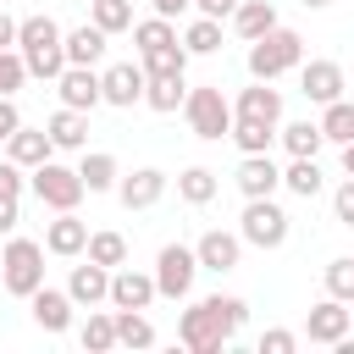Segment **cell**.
Listing matches in <instances>:
<instances>
[{
  "label": "cell",
  "instance_id": "6da1fadb",
  "mask_svg": "<svg viewBox=\"0 0 354 354\" xmlns=\"http://www.w3.org/2000/svg\"><path fill=\"white\" fill-rule=\"evenodd\" d=\"M249 321V304L238 293H205L177 315V343L188 354H221Z\"/></svg>",
  "mask_w": 354,
  "mask_h": 354
},
{
  "label": "cell",
  "instance_id": "7a4b0ae2",
  "mask_svg": "<svg viewBox=\"0 0 354 354\" xmlns=\"http://www.w3.org/2000/svg\"><path fill=\"white\" fill-rule=\"evenodd\" d=\"M17 50H22V61H28V72L39 77V83H55L72 61H66V28L55 22V17H22V28H17Z\"/></svg>",
  "mask_w": 354,
  "mask_h": 354
},
{
  "label": "cell",
  "instance_id": "3957f363",
  "mask_svg": "<svg viewBox=\"0 0 354 354\" xmlns=\"http://www.w3.org/2000/svg\"><path fill=\"white\" fill-rule=\"evenodd\" d=\"M44 243L39 238H6V249H0V288L11 293V299H33L39 288H44Z\"/></svg>",
  "mask_w": 354,
  "mask_h": 354
},
{
  "label": "cell",
  "instance_id": "277c9868",
  "mask_svg": "<svg viewBox=\"0 0 354 354\" xmlns=\"http://www.w3.org/2000/svg\"><path fill=\"white\" fill-rule=\"evenodd\" d=\"M243 61H249V77L277 83L282 72H299V66H304V39H299L293 28H282V22H277L266 39H254V44H249V55H243Z\"/></svg>",
  "mask_w": 354,
  "mask_h": 354
},
{
  "label": "cell",
  "instance_id": "5b68a950",
  "mask_svg": "<svg viewBox=\"0 0 354 354\" xmlns=\"http://www.w3.org/2000/svg\"><path fill=\"white\" fill-rule=\"evenodd\" d=\"M183 116H188V133L205 138V144L232 138V100L221 94V83H199V88H188Z\"/></svg>",
  "mask_w": 354,
  "mask_h": 354
},
{
  "label": "cell",
  "instance_id": "8992f818",
  "mask_svg": "<svg viewBox=\"0 0 354 354\" xmlns=\"http://www.w3.org/2000/svg\"><path fill=\"white\" fill-rule=\"evenodd\" d=\"M28 188H33V199L44 205V210H77L83 205V177H77V166H61L55 155L44 160V166H33L28 171Z\"/></svg>",
  "mask_w": 354,
  "mask_h": 354
},
{
  "label": "cell",
  "instance_id": "52a82bcc",
  "mask_svg": "<svg viewBox=\"0 0 354 354\" xmlns=\"http://www.w3.org/2000/svg\"><path fill=\"white\" fill-rule=\"evenodd\" d=\"M238 232H243V243H249V249H282V243H288V232H293V216L277 205V194H271V199H243Z\"/></svg>",
  "mask_w": 354,
  "mask_h": 354
},
{
  "label": "cell",
  "instance_id": "ba28073f",
  "mask_svg": "<svg viewBox=\"0 0 354 354\" xmlns=\"http://www.w3.org/2000/svg\"><path fill=\"white\" fill-rule=\"evenodd\" d=\"M194 282H199V254H194V243H166V249L155 254V288H160V299H171V304L194 299Z\"/></svg>",
  "mask_w": 354,
  "mask_h": 354
},
{
  "label": "cell",
  "instance_id": "9c48e42d",
  "mask_svg": "<svg viewBox=\"0 0 354 354\" xmlns=\"http://www.w3.org/2000/svg\"><path fill=\"white\" fill-rule=\"evenodd\" d=\"M100 88H105V105H116V111H133V105H144L149 72H144L138 61H111V66L100 72Z\"/></svg>",
  "mask_w": 354,
  "mask_h": 354
},
{
  "label": "cell",
  "instance_id": "30bf717a",
  "mask_svg": "<svg viewBox=\"0 0 354 354\" xmlns=\"http://www.w3.org/2000/svg\"><path fill=\"white\" fill-rule=\"evenodd\" d=\"M348 326H354V310L343 304V299H321V304H310V315H304V337L310 343H321V348H337L343 337H348Z\"/></svg>",
  "mask_w": 354,
  "mask_h": 354
},
{
  "label": "cell",
  "instance_id": "8fae6325",
  "mask_svg": "<svg viewBox=\"0 0 354 354\" xmlns=\"http://www.w3.org/2000/svg\"><path fill=\"white\" fill-rule=\"evenodd\" d=\"M194 254H199V271H216V277H227V271H238V260H243V232L210 227V232H199Z\"/></svg>",
  "mask_w": 354,
  "mask_h": 354
},
{
  "label": "cell",
  "instance_id": "7c38bea8",
  "mask_svg": "<svg viewBox=\"0 0 354 354\" xmlns=\"http://www.w3.org/2000/svg\"><path fill=\"white\" fill-rule=\"evenodd\" d=\"M155 299H160L155 271H138V266H116L111 271V310H149Z\"/></svg>",
  "mask_w": 354,
  "mask_h": 354
},
{
  "label": "cell",
  "instance_id": "4fadbf2b",
  "mask_svg": "<svg viewBox=\"0 0 354 354\" xmlns=\"http://www.w3.org/2000/svg\"><path fill=\"white\" fill-rule=\"evenodd\" d=\"M343 88H348L343 61H304L299 66V94L310 105H332V100H343Z\"/></svg>",
  "mask_w": 354,
  "mask_h": 354
},
{
  "label": "cell",
  "instance_id": "5bb4252c",
  "mask_svg": "<svg viewBox=\"0 0 354 354\" xmlns=\"http://www.w3.org/2000/svg\"><path fill=\"white\" fill-rule=\"evenodd\" d=\"M166 171L160 166H138V171H122V183H116V199L127 205V210H155L160 199H166Z\"/></svg>",
  "mask_w": 354,
  "mask_h": 354
},
{
  "label": "cell",
  "instance_id": "9a60e30c",
  "mask_svg": "<svg viewBox=\"0 0 354 354\" xmlns=\"http://www.w3.org/2000/svg\"><path fill=\"white\" fill-rule=\"evenodd\" d=\"M28 310H33V326L39 332H50V337H61V332H72V310H77V299L66 293V288H39L33 299H28Z\"/></svg>",
  "mask_w": 354,
  "mask_h": 354
},
{
  "label": "cell",
  "instance_id": "2e32d148",
  "mask_svg": "<svg viewBox=\"0 0 354 354\" xmlns=\"http://www.w3.org/2000/svg\"><path fill=\"white\" fill-rule=\"evenodd\" d=\"M232 183H238L243 199H271V194L282 188V166L271 160V149H266V155H243L238 171H232Z\"/></svg>",
  "mask_w": 354,
  "mask_h": 354
},
{
  "label": "cell",
  "instance_id": "e0dca14e",
  "mask_svg": "<svg viewBox=\"0 0 354 354\" xmlns=\"http://www.w3.org/2000/svg\"><path fill=\"white\" fill-rule=\"evenodd\" d=\"M44 249L55 260H77L88 249V221L77 210H55V221H44Z\"/></svg>",
  "mask_w": 354,
  "mask_h": 354
},
{
  "label": "cell",
  "instance_id": "ac0fdd59",
  "mask_svg": "<svg viewBox=\"0 0 354 354\" xmlns=\"http://www.w3.org/2000/svg\"><path fill=\"white\" fill-rule=\"evenodd\" d=\"M55 94H61V105H72V111H94V105H105L100 66H66V72L55 77Z\"/></svg>",
  "mask_w": 354,
  "mask_h": 354
},
{
  "label": "cell",
  "instance_id": "d6986e66",
  "mask_svg": "<svg viewBox=\"0 0 354 354\" xmlns=\"http://www.w3.org/2000/svg\"><path fill=\"white\" fill-rule=\"evenodd\" d=\"M66 293L77 299V310L111 304V266H100V260L83 254V266H72V277H66Z\"/></svg>",
  "mask_w": 354,
  "mask_h": 354
},
{
  "label": "cell",
  "instance_id": "ffe728a7",
  "mask_svg": "<svg viewBox=\"0 0 354 354\" xmlns=\"http://www.w3.org/2000/svg\"><path fill=\"white\" fill-rule=\"evenodd\" d=\"M232 116H254V122H271V127H282V88H271V83H249V88H238V100H232Z\"/></svg>",
  "mask_w": 354,
  "mask_h": 354
},
{
  "label": "cell",
  "instance_id": "44dd1931",
  "mask_svg": "<svg viewBox=\"0 0 354 354\" xmlns=\"http://www.w3.org/2000/svg\"><path fill=\"white\" fill-rule=\"evenodd\" d=\"M6 155H11L22 171H33V166H44V160L55 155V138H50L44 127H28V122H22V127L6 138Z\"/></svg>",
  "mask_w": 354,
  "mask_h": 354
},
{
  "label": "cell",
  "instance_id": "7402d4cb",
  "mask_svg": "<svg viewBox=\"0 0 354 354\" xmlns=\"http://www.w3.org/2000/svg\"><path fill=\"white\" fill-rule=\"evenodd\" d=\"M77 177H83L88 194H116V183H122V160H116L111 149H83Z\"/></svg>",
  "mask_w": 354,
  "mask_h": 354
},
{
  "label": "cell",
  "instance_id": "603a6c76",
  "mask_svg": "<svg viewBox=\"0 0 354 354\" xmlns=\"http://www.w3.org/2000/svg\"><path fill=\"white\" fill-rule=\"evenodd\" d=\"M227 22H232V33H238L243 44H254V39H266V33L277 28V6H271V0H238V11H232Z\"/></svg>",
  "mask_w": 354,
  "mask_h": 354
},
{
  "label": "cell",
  "instance_id": "cb8c5ba5",
  "mask_svg": "<svg viewBox=\"0 0 354 354\" xmlns=\"http://www.w3.org/2000/svg\"><path fill=\"white\" fill-rule=\"evenodd\" d=\"M105 28H94V22H77V28H66V61L72 66H100L105 61Z\"/></svg>",
  "mask_w": 354,
  "mask_h": 354
},
{
  "label": "cell",
  "instance_id": "d4e9b609",
  "mask_svg": "<svg viewBox=\"0 0 354 354\" xmlns=\"http://www.w3.org/2000/svg\"><path fill=\"white\" fill-rule=\"evenodd\" d=\"M44 133L55 138V149H88V111H72V105H61L50 122H44Z\"/></svg>",
  "mask_w": 354,
  "mask_h": 354
},
{
  "label": "cell",
  "instance_id": "484cf974",
  "mask_svg": "<svg viewBox=\"0 0 354 354\" xmlns=\"http://www.w3.org/2000/svg\"><path fill=\"white\" fill-rule=\"evenodd\" d=\"M282 188H288V194H299V199H315V194L326 188L321 160H315V155H288V166H282Z\"/></svg>",
  "mask_w": 354,
  "mask_h": 354
},
{
  "label": "cell",
  "instance_id": "4316f807",
  "mask_svg": "<svg viewBox=\"0 0 354 354\" xmlns=\"http://www.w3.org/2000/svg\"><path fill=\"white\" fill-rule=\"evenodd\" d=\"M277 144H282L288 155H321V144H326V133H321V122H310V116H299V122H282V127H277Z\"/></svg>",
  "mask_w": 354,
  "mask_h": 354
},
{
  "label": "cell",
  "instance_id": "83f0119b",
  "mask_svg": "<svg viewBox=\"0 0 354 354\" xmlns=\"http://www.w3.org/2000/svg\"><path fill=\"white\" fill-rule=\"evenodd\" d=\"M216 188H221V177H216L210 166H183V171H177V199H183V205H210Z\"/></svg>",
  "mask_w": 354,
  "mask_h": 354
},
{
  "label": "cell",
  "instance_id": "f1b7e54d",
  "mask_svg": "<svg viewBox=\"0 0 354 354\" xmlns=\"http://www.w3.org/2000/svg\"><path fill=\"white\" fill-rule=\"evenodd\" d=\"M77 343L88 354H111L116 348V310H88V321L77 326Z\"/></svg>",
  "mask_w": 354,
  "mask_h": 354
},
{
  "label": "cell",
  "instance_id": "f546056e",
  "mask_svg": "<svg viewBox=\"0 0 354 354\" xmlns=\"http://www.w3.org/2000/svg\"><path fill=\"white\" fill-rule=\"evenodd\" d=\"M133 44H138V55H149V50L183 44V33H177L171 17H144V22H133Z\"/></svg>",
  "mask_w": 354,
  "mask_h": 354
},
{
  "label": "cell",
  "instance_id": "4dcf8cb0",
  "mask_svg": "<svg viewBox=\"0 0 354 354\" xmlns=\"http://www.w3.org/2000/svg\"><path fill=\"white\" fill-rule=\"evenodd\" d=\"M183 100H188V72L183 77H149V88H144V105L160 111V116L183 111Z\"/></svg>",
  "mask_w": 354,
  "mask_h": 354
},
{
  "label": "cell",
  "instance_id": "1f68e13d",
  "mask_svg": "<svg viewBox=\"0 0 354 354\" xmlns=\"http://www.w3.org/2000/svg\"><path fill=\"white\" fill-rule=\"evenodd\" d=\"M232 144H238V155H266L277 144V127L254 122V116H232Z\"/></svg>",
  "mask_w": 354,
  "mask_h": 354
},
{
  "label": "cell",
  "instance_id": "d6a6232c",
  "mask_svg": "<svg viewBox=\"0 0 354 354\" xmlns=\"http://www.w3.org/2000/svg\"><path fill=\"white\" fill-rule=\"evenodd\" d=\"M116 348H155V321L144 310H116Z\"/></svg>",
  "mask_w": 354,
  "mask_h": 354
},
{
  "label": "cell",
  "instance_id": "836d02e7",
  "mask_svg": "<svg viewBox=\"0 0 354 354\" xmlns=\"http://www.w3.org/2000/svg\"><path fill=\"white\" fill-rule=\"evenodd\" d=\"M321 133H326V144H354V100H332V105H321Z\"/></svg>",
  "mask_w": 354,
  "mask_h": 354
},
{
  "label": "cell",
  "instance_id": "e575fe53",
  "mask_svg": "<svg viewBox=\"0 0 354 354\" xmlns=\"http://www.w3.org/2000/svg\"><path fill=\"white\" fill-rule=\"evenodd\" d=\"M183 50H188V55H216V50H221V22L194 11V22L183 28Z\"/></svg>",
  "mask_w": 354,
  "mask_h": 354
},
{
  "label": "cell",
  "instance_id": "d590c367",
  "mask_svg": "<svg viewBox=\"0 0 354 354\" xmlns=\"http://www.w3.org/2000/svg\"><path fill=\"white\" fill-rule=\"evenodd\" d=\"M88 22L105 33H127L133 28V0H88Z\"/></svg>",
  "mask_w": 354,
  "mask_h": 354
},
{
  "label": "cell",
  "instance_id": "8d00e7d4",
  "mask_svg": "<svg viewBox=\"0 0 354 354\" xmlns=\"http://www.w3.org/2000/svg\"><path fill=\"white\" fill-rule=\"evenodd\" d=\"M138 66H144L149 77H183V72H188V50H183V44H166V50L138 55Z\"/></svg>",
  "mask_w": 354,
  "mask_h": 354
},
{
  "label": "cell",
  "instance_id": "74e56055",
  "mask_svg": "<svg viewBox=\"0 0 354 354\" xmlns=\"http://www.w3.org/2000/svg\"><path fill=\"white\" fill-rule=\"evenodd\" d=\"M83 254L116 271V266H127V238H122V232H111V227H105V232H88V249H83Z\"/></svg>",
  "mask_w": 354,
  "mask_h": 354
},
{
  "label": "cell",
  "instance_id": "f35d334b",
  "mask_svg": "<svg viewBox=\"0 0 354 354\" xmlns=\"http://www.w3.org/2000/svg\"><path fill=\"white\" fill-rule=\"evenodd\" d=\"M326 293H332V299H343V304H354V254L326 260Z\"/></svg>",
  "mask_w": 354,
  "mask_h": 354
},
{
  "label": "cell",
  "instance_id": "ab89813d",
  "mask_svg": "<svg viewBox=\"0 0 354 354\" xmlns=\"http://www.w3.org/2000/svg\"><path fill=\"white\" fill-rule=\"evenodd\" d=\"M28 77H33V72H28L22 50H0V94H11V100H17V88H22Z\"/></svg>",
  "mask_w": 354,
  "mask_h": 354
},
{
  "label": "cell",
  "instance_id": "60d3db41",
  "mask_svg": "<svg viewBox=\"0 0 354 354\" xmlns=\"http://www.w3.org/2000/svg\"><path fill=\"white\" fill-rule=\"evenodd\" d=\"M304 343V332H288V326H266L260 332V354H293Z\"/></svg>",
  "mask_w": 354,
  "mask_h": 354
},
{
  "label": "cell",
  "instance_id": "b9f144b4",
  "mask_svg": "<svg viewBox=\"0 0 354 354\" xmlns=\"http://www.w3.org/2000/svg\"><path fill=\"white\" fill-rule=\"evenodd\" d=\"M22 188H28V177H22V166L6 155L0 160V199H22Z\"/></svg>",
  "mask_w": 354,
  "mask_h": 354
},
{
  "label": "cell",
  "instance_id": "7bdbcfd3",
  "mask_svg": "<svg viewBox=\"0 0 354 354\" xmlns=\"http://www.w3.org/2000/svg\"><path fill=\"white\" fill-rule=\"evenodd\" d=\"M332 216H337L343 227H354V177H343V183L332 188Z\"/></svg>",
  "mask_w": 354,
  "mask_h": 354
},
{
  "label": "cell",
  "instance_id": "ee69618b",
  "mask_svg": "<svg viewBox=\"0 0 354 354\" xmlns=\"http://www.w3.org/2000/svg\"><path fill=\"white\" fill-rule=\"evenodd\" d=\"M17 127H22V111H17V100H11V94H0V144H6Z\"/></svg>",
  "mask_w": 354,
  "mask_h": 354
},
{
  "label": "cell",
  "instance_id": "f6af8a7d",
  "mask_svg": "<svg viewBox=\"0 0 354 354\" xmlns=\"http://www.w3.org/2000/svg\"><path fill=\"white\" fill-rule=\"evenodd\" d=\"M194 11H199V17H216V22H227V17L238 11V0H194Z\"/></svg>",
  "mask_w": 354,
  "mask_h": 354
},
{
  "label": "cell",
  "instance_id": "bcb514c9",
  "mask_svg": "<svg viewBox=\"0 0 354 354\" xmlns=\"http://www.w3.org/2000/svg\"><path fill=\"white\" fill-rule=\"evenodd\" d=\"M149 6H155V17H171V22H177L183 11H194V0H149Z\"/></svg>",
  "mask_w": 354,
  "mask_h": 354
},
{
  "label": "cell",
  "instance_id": "7dc6e473",
  "mask_svg": "<svg viewBox=\"0 0 354 354\" xmlns=\"http://www.w3.org/2000/svg\"><path fill=\"white\" fill-rule=\"evenodd\" d=\"M17 28H22V22L0 11V50H17Z\"/></svg>",
  "mask_w": 354,
  "mask_h": 354
},
{
  "label": "cell",
  "instance_id": "c3c4849f",
  "mask_svg": "<svg viewBox=\"0 0 354 354\" xmlns=\"http://www.w3.org/2000/svg\"><path fill=\"white\" fill-rule=\"evenodd\" d=\"M17 205L22 199H0V232H17Z\"/></svg>",
  "mask_w": 354,
  "mask_h": 354
},
{
  "label": "cell",
  "instance_id": "681fc988",
  "mask_svg": "<svg viewBox=\"0 0 354 354\" xmlns=\"http://www.w3.org/2000/svg\"><path fill=\"white\" fill-rule=\"evenodd\" d=\"M343 177H354V144H343Z\"/></svg>",
  "mask_w": 354,
  "mask_h": 354
},
{
  "label": "cell",
  "instance_id": "f907efd6",
  "mask_svg": "<svg viewBox=\"0 0 354 354\" xmlns=\"http://www.w3.org/2000/svg\"><path fill=\"white\" fill-rule=\"evenodd\" d=\"M299 6H304V11H326L332 0H299Z\"/></svg>",
  "mask_w": 354,
  "mask_h": 354
}]
</instances>
